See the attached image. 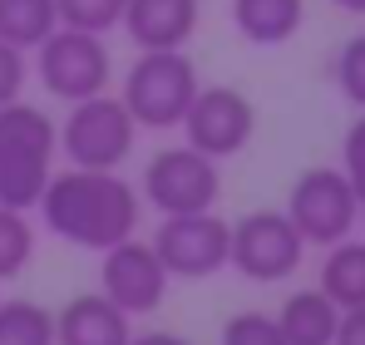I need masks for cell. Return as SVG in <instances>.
Masks as SVG:
<instances>
[{
	"instance_id": "cell-1",
	"label": "cell",
	"mask_w": 365,
	"mask_h": 345,
	"mask_svg": "<svg viewBox=\"0 0 365 345\" xmlns=\"http://www.w3.org/2000/svg\"><path fill=\"white\" fill-rule=\"evenodd\" d=\"M35 207H40L50 237H60L69 247H84V252H109L114 242L133 237L138 217H143L138 187L123 172H104V168L55 172Z\"/></svg>"
},
{
	"instance_id": "cell-2",
	"label": "cell",
	"mask_w": 365,
	"mask_h": 345,
	"mask_svg": "<svg viewBox=\"0 0 365 345\" xmlns=\"http://www.w3.org/2000/svg\"><path fill=\"white\" fill-rule=\"evenodd\" d=\"M60 158V123L15 99L0 109V207L30 212L45 192V182L55 177Z\"/></svg>"
},
{
	"instance_id": "cell-3",
	"label": "cell",
	"mask_w": 365,
	"mask_h": 345,
	"mask_svg": "<svg viewBox=\"0 0 365 345\" xmlns=\"http://www.w3.org/2000/svg\"><path fill=\"white\" fill-rule=\"evenodd\" d=\"M202 79L187 50H138V59L123 69V109L133 114L138 128H178L187 104L197 99Z\"/></svg>"
},
{
	"instance_id": "cell-4",
	"label": "cell",
	"mask_w": 365,
	"mask_h": 345,
	"mask_svg": "<svg viewBox=\"0 0 365 345\" xmlns=\"http://www.w3.org/2000/svg\"><path fill=\"white\" fill-rule=\"evenodd\" d=\"M133 138H138V123L123 109V99L109 89L69 104V114L60 123V153L69 158V168L119 172L133 153Z\"/></svg>"
},
{
	"instance_id": "cell-5",
	"label": "cell",
	"mask_w": 365,
	"mask_h": 345,
	"mask_svg": "<svg viewBox=\"0 0 365 345\" xmlns=\"http://www.w3.org/2000/svg\"><path fill=\"white\" fill-rule=\"evenodd\" d=\"M282 212L292 217V227L302 232L306 247H336V242L356 237V227H361V197H356L351 177L331 163L306 168L292 182Z\"/></svg>"
},
{
	"instance_id": "cell-6",
	"label": "cell",
	"mask_w": 365,
	"mask_h": 345,
	"mask_svg": "<svg viewBox=\"0 0 365 345\" xmlns=\"http://www.w3.org/2000/svg\"><path fill=\"white\" fill-rule=\"evenodd\" d=\"M35 79L45 84V94H55L60 104H79L109 89L114 79V55L104 35H84V30H55L40 50H35Z\"/></svg>"
},
{
	"instance_id": "cell-7",
	"label": "cell",
	"mask_w": 365,
	"mask_h": 345,
	"mask_svg": "<svg viewBox=\"0 0 365 345\" xmlns=\"http://www.w3.org/2000/svg\"><path fill=\"white\" fill-rule=\"evenodd\" d=\"M306 242L302 232L292 227V217L282 207H252L232 222V252H227V267L247 277V282H287L302 272Z\"/></svg>"
},
{
	"instance_id": "cell-8",
	"label": "cell",
	"mask_w": 365,
	"mask_h": 345,
	"mask_svg": "<svg viewBox=\"0 0 365 345\" xmlns=\"http://www.w3.org/2000/svg\"><path fill=\"white\" fill-rule=\"evenodd\" d=\"M138 197L158 212V217H178V212H207L217 207L222 197V168L197 153V148H163L148 158L143 168V182H138Z\"/></svg>"
},
{
	"instance_id": "cell-9",
	"label": "cell",
	"mask_w": 365,
	"mask_h": 345,
	"mask_svg": "<svg viewBox=\"0 0 365 345\" xmlns=\"http://www.w3.org/2000/svg\"><path fill=\"white\" fill-rule=\"evenodd\" d=\"M163 272L178 282H207L217 272H227V252H232V222H222L212 207L207 212H178V217H158V232L148 237Z\"/></svg>"
},
{
	"instance_id": "cell-10",
	"label": "cell",
	"mask_w": 365,
	"mask_h": 345,
	"mask_svg": "<svg viewBox=\"0 0 365 345\" xmlns=\"http://www.w3.org/2000/svg\"><path fill=\"white\" fill-rule=\"evenodd\" d=\"M178 128H182L187 148L207 153L212 163H222V158H237L252 143L257 109H252V99H247L242 89H232V84H202Z\"/></svg>"
},
{
	"instance_id": "cell-11",
	"label": "cell",
	"mask_w": 365,
	"mask_h": 345,
	"mask_svg": "<svg viewBox=\"0 0 365 345\" xmlns=\"http://www.w3.org/2000/svg\"><path fill=\"white\" fill-rule=\"evenodd\" d=\"M99 257H104V262H99V291L119 306L123 316H148V311L163 306V296H168V287H173V277L163 272L153 242H143V237H123V242H114V247L99 252Z\"/></svg>"
},
{
	"instance_id": "cell-12",
	"label": "cell",
	"mask_w": 365,
	"mask_h": 345,
	"mask_svg": "<svg viewBox=\"0 0 365 345\" xmlns=\"http://www.w3.org/2000/svg\"><path fill=\"white\" fill-rule=\"evenodd\" d=\"M197 20L202 0H128L119 30L133 40V50H187Z\"/></svg>"
},
{
	"instance_id": "cell-13",
	"label": "cell",
	"mask_w": 365,
	"mask_h": 345,
	"mask_svg": "<svg viewBox=\"0 0 365 345\" xmlns=\"http://www.w3.org/2000/svg\"><path fill=\"white\" fill-rule=\"evenodd\" d=\"M133 316H123L104 291H79L55 311V345H128Z\"/></svg>"
},
{
	"instance_id": "cell-14",
	"label": "cell",
	"mask_w": 365,
	"mask_h": 345,
	"mask_svg": "<svg viewBox=\"0 0 365 345\" xmlns=\"http://www.w3.org/2000/svg\"><path fill=\"white\" fill-rule=\"evenodd\" d=\"M277 326H282V341L287 345H331L336 341V326H341V306L321 287L292 291L282 301V311H277Z\"/></svg>"
},
{
	"instance_id": "cell-15",
	"label": "cell",
	"mask_w": 365,
	"mask_h": 345,
	"mask_svg": "<svg viewBox=\"0 0 365 345\" xmlns=\"http://www.w3.org/2000/svg\"><path fill=\"white\" fill-rule=\"evenodd\" d=\"M232 25L247 45H287L306 25V0H232Z\"/></svg>"
},
{
	"instance_id": "cell-16",
	"label": "cell",
	"mask_w": 365,
	"mask_h": 345,
	"mask_svg": "<svg viewBox=\"0 0 365 345\" xmlns=\"http://www.w3.org/2000/svg\"><path fill=\"white\" fill-rule=\"evenodd\" d=\"M341 311H356L365 306V237H346L336 247H326V262H321V282Z\"/></svg>"
},
{
	"instance_id": "cell-17",
	"label": "cell",
	"mask_w": 365,
	"mask_h": 345,
	"mask_svg": "<svg viewBox=\"0 0 365 345\" xmlns=\"http://www.w3.org/2000/svg\"><path fill=\"white\" fill-rule=\"evenodd\" d=\"M55 30H60L55 0H0V40L5 45L35 55Z\"/></svg>"
},
{
	"instance_id": "cell-18",
	"label": "cell",
	"mask_w": 365,
	"mask_h": 345,
	"mask_svg": "<svg viewBox=\"0 0 365 345\" xmlns=\"http://www.w3.org/2000/svg\"><path fill=\"white\" fill-rule=\"evenodd\" d=\"M0 345H55V311L30 296L0 301Z\"/></svg>"
},
{
	"instance_id": "cell-19",
	"label": "cell",
	"mask_w": 365,
	"mask_h": 345,
	"mask_svg": "<svg viewBox=\"0 0 365 345\" xmlns=\"http://www.w3.org/2000/svg\"><path fill=\"white\" fill-rule=\"evenodd\" d=\"M35 262V222L15 207H0V282H15Z\"/></svg>"
},
{
	"instance_id": "cell-20",
	"label": "cell",
	"mask_w": 365,
	"mask_h": 345,
	"mask_svg": "<svg viewBox=\"0 0 365 345\" xmlns=\"http://www.w3.org/2000/svg\"><path fill=\"white\" fill-rule=\"evenodd\" d=\"M123 5L128 0H55L64 30H84V35H114L123 25Z\"/></svg>"
},
{
	"instance_id": "cell-21",
	"label": "cell",
	"mask_w": 365,
	"mask_h": 345,
	"mask_svg": "<svg viewBox=\"0 0 365 345\" xmlns=\"http://www.w3.org/2000/svg\"><path fill=\"white\" fill-rule=\"evenodd\" d=\"M331 79H336V89H341L346 104L365 109V35H351V40L336 50V59H331Z\"/></svg>"
},
{
	"instance_id": "cell-22",
	"label": "cell",
	"mask_w": 365,
	"mask_h": 345,
	"mask_svg": "<svg viewBox=\"0 0 365 345\" xmlns=\"http://www.w3.org/2000/svg\"><path fill=\"white\" fill-rule=\"evenodd\" d=\"M217 345H287V341H282L277 316H267V311H237V316L222 321Z\"/></svg>"
},
{
	"instance_id": "cell-23",
	"label": "cell",
	"mask_w": 365,
	"mask_h": 345,
	"mask_svg": "<svg viewBox=\"0 0 365 345\" xmlns=\"http://www.w3.org/2000/svg\"><path fill=\"white\" fill-rule=\"evenodd\" d=\"M341 172L351 177L356 197L365 202V109H361V118L346 128V138H341Z\"/></svg>"
},
{
	"instance_id": "cell-24",
	"label": "cell",
	"mask_w": 365,
	"mask_h": 345,
	"mask_svg": "<svg viewBox=\"0 0 365 345\" xmlns=\"http://www.w3.org/2000/svg\"><path fill=\"white\" fill-rule=\"evenodd\" d=\"M25 79H30V59H25V50H15V45L0 40V109L15 104V99L25 94Z\"/></svg>"
},
{
	"instance_id": "cell-25",
	"label": "cell",
	"mask_w": 365,
	"mask_h": 345,
	"mask_svg": "<svg viewBox=\"0 0 365 345\" xmlns=\"http://www.w3.org/2000/svg\"><path fill=\"white\" fill-rule=\"evenodd\" d=\"M331 345H365V306L341 311V326H336V341Z\"/></svg>"
},
{
	"instance_id": "cell-26",
	"label": "cell",
	"mask_w": 365,
	"mask_h": 345,
	"mask_svg": "<svg viewBox=\"0 0 365 345\" xmlns=\"http://www.w3.org/2000/svg\"><path fill=\"white\" fill-rule=\"evenodd\" d=\"M128 345H192L187 336H178V331H133V341Z\"/></svg>"
},
{
	"instance_id": "cell-27",
	"label": "cell",
	"mask_w": 365,
	"mask_h": 345,
	"mask_svg": "<svg viewBox=\"0 0 365 345\" xmlns=\"http://www.w3.org/2000/svg\"><path fill=\"white\" fill-rule=\"evenodd\" d=\"M336 10H346V15H365V0H331Z\"/></svg>"
},
{
	"instance_id": "cell-28",
	"label": "cell",
	"mask_w": 365,
	"mask_h": 345,
	"mask_svg": "<svg viewBox=\"0 0 365 345\" xmlns=\"http://www.w3.org/2000/svg\"><path fill=\"white\" fill-rule=\"evenodd\" d=\"M361 222H365V202H361Z\"/></svg>"
}]
</instances>
